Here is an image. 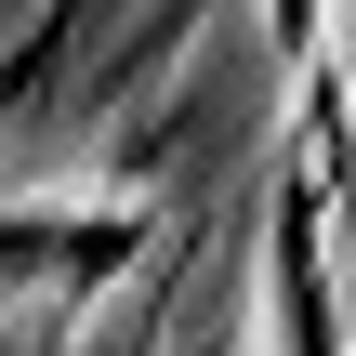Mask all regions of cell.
I'll list each match as a JSON object with an SVG mask.
<instances>
[{"instance_id":"6da1fadb","label":"cell","mask_w":356,"mask_h":356,"mask_svg":"<svg viewBox=\"0 0 356 356\" xmlns=\"http://www.w3.org/2000/svg\"><path fill=\"white\" fill-rule=\"evenodd\" d=\"M132 211H92V198H26L0 211V291L13 304H92L119 264H132Z\"/></svg>"},{"instance_id":"7a4b0ae2","label":"cell","mask_w":356,"mask_h":356,"mask_svg":"<svg viewBox=\"0 0 356 356\" xmlns=\"http://www.w3.org/2000/svg\"><path fill=\"white\" fill-rule=\"evenodd\" d=\"M317 225H330V185L291 172V198H277V356H343V304H330Z\"/></svg>"}]
</instances>
